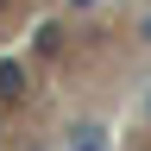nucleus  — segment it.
Masks as SVG:
<instances>
[{"label": "nucleus", "instance_id": "obj_1", "mask_svg": "<svg viewBox=\"0 0 151 151\" xmlns=\"http://www.w3.org/2000/svg\"><path fill=\"white\" fill-rule=\"evenodd\" d=\"M139 38H145V44H151V19H139Z\"/></svg>", "mask_w": 151, "mask_h": 151}]
</instances>
